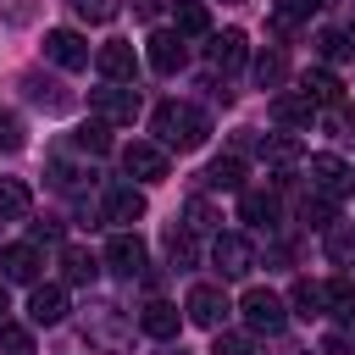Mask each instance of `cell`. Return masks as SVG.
Listing matches in <instances>:
<instances>
[{
    "label": "cell",
    "mask_w": 355,
    "mask_h": 355,
    "mask_svg": "<svg viewBox=\"0 0 355 355\" xmlns=\"http://www.w3.org/2000/svg\"><path fill=\"white\" fill-rule=\"evenodd\" d=\"M150 133H155L161 150H200L205 133H211V116L189 100H161L155 116H150Z\"/></svg>",
    "instance_id": "1"
},
{
    "label": "cell",
    "mask_w": 355,
    "mask_h": 355,
    "mask_svg": "<svg viewBox=\"0 0 355 355\" xmlns=\"http://www.w3.org/2000/svg\"><path fill=\"white\" fill-rule=\"evenodd\" d=\"M83 338H89V344H100V349H111V355H122V349L133 344V327L122 322V311H116V305H94V311L83 316Z\"/></svg>",
    "instance_id": "2"
},
{
    "label": "cell",
    "mask_w": 355,
    "mask_h": 355,
    "mask_svg": "<svg viewBox=\"0 0 355 355\" xmlns=\"http://www.w3.org/2000/svg\"><path fill=\"white\" fill-rule=\"evenodd\" d=\"M89 111H94V122L122 128V122H133V116H139V89H128V83H105V89H94V94H89Z\"/></svg>",
    "instance_id": "3"
},
{
    "label": "cell",
    "mask_w": 355,
    "mask_h": 355,
    "mask_svg": "<svg viewBox=\"0 0 355 355\" xmlns=\"http://www.w3.org/2000/svg\"><path fill=\"white\" fill-rule=\"evenodd\" d=\"M239 311H244V322H250V333H283V322H288V311H283V300L272 294V288H244V300H239Z\"/></svg>",
    "instance_id": "4"
},
{
    "label": "cell",
    "mask_w": 355,
    "mask_h": 355,
    "mask_svg": "<svg viewBox=\"0 0 355 355\" xmlns=\"http://www.w3.org/2000/svg\"><path fill=\"white\" fill-rule=\"evenodd\" d=\"M122 166H128V178H139V183H161V178L172 172V161H166V150H161L155 139H133V144L122 150Z\"/></svg>",
    "instance_id": "5"
},
{
    "label": "cell",
    "mask_w": 355,
    "mask_h": 355,
    "mask_svg": "<svg viewBox=\"0 0 355 355\" xmlns=\"http://www.w3.org/2000/svg\"><path fill=\"white\" fill-rule=\"evenodd\" d=\"M227 311H233V305H227V294H222L216 283H194V288H189V300H183V316H189L194 327H211V333L222 327V316H227Z\"/></svg>",
    "instance_id": "6"
},
{
    "label": "cell",
    "mask_w": 355,
    "mask_h": 355,
    "mask_svg": "<svg viewBox=\"0 0 355 355\" xmlns=\"http://www.w3.org/2000/svg\"><path fill=\"white\" fill-rule=\"evenodd\" d=\"M355 189V172L338 161V155H311V194L322 200H344Z\"/></svg>",
    "instance_id": "7"
},
{
    "label": "cell",
    "mask_w": 355,
    "mask_h": 355,
    "mask_svg": "<svg viewBox=\"0 0 355 355\" xmlns=\"http://www.w3.org/2000/svg\"><path fill=\"white\" fill-rule=\"evenodd\" d=\"M211 261H216L222 277H250V266H255V244H250L244 233H216Z\"/></svg>",
    "instance_id": "8"
},
{
    "label": "cell",
    "mask_w": 355,
    "mask_h": 355,
    "mask_svg": "<svg viewBox=\"0 0 355 355\" xmlns=\"http://www.w3.org/2000/svg\"><path fill=\"white\" fill-rule=\"evenodd\" d=\"M44 55H50L55 67H67V72H83V67H89V44H83V33H72V28H50V33H44Z\"/></svg>",
    "instance_id": "9"
},
{
    "label": "cell",
    "mask_w": 355,
    "mask_h": 355,
    "mask_svg": "<svg viewBox=\"0 0 355 355\" xmlns=\"http://www.w3.org/2000/svg\"><path fill=\"white\" fill-rule=\"evenodd\" d=\"M94 67H100V78H105V83H133L139 55H133V44H128V39H111V44H100V50H94Z\"/></svg>",
    "instance_id": "10"
},
{
    "label": "cell",
    "mask_w": 355,
    "mask_h": 355,
    "mask_svg": "<svg viewBox=\"0 0 355 355\" xmlns=\"http://www.w3.org/2000/svg\"><path fill=\"white\" fill-rule=\"evenodd\" d=\"M105 266L122 272V277H139V272H144V244H139V233H111V244H105Z\"/></svg>",
    "instance_id": "11"
},
{
    "label": "cell",
    "mask_w": 355,
    "mask_h": 355,
    "mask_svg": "<svg viewBox=\"0 0 355 355\" xmlns=\"http://www.w3.org/2000/svg\"><path fill=\"white\" fill-rule=\"evenodd\" d=\"M39 266H44V261H39L33 244H6V250H0V277H6V283H39Z\"/></svg>",
    "instance_id": "12"
},
{
    "label": "cell",
    "mask_w": 355,
    "mask_h": 355,
    "mask_svg": "<svg viewBox=\"0 0 355 355\" xmlns=\"http://www.w3.org/2000/svg\"><path fill=\"white\" fill-rule=\"evenodd\" d=\"M144 55H150V67H155L161 78H172V72L183 67V55H189V50H183V39H178V33H166V28H161V33H150V39H144Z\"/></svg>",
    "instance_id": "13"
},
{
    "label": "cell",
    "mask_w": 355,
    "mask_h": 355,
    "mask_svg": "<svg viewBox=\"0 0 355 355\" xmlns=\"http://www.w3.org/2000/svg\"><path fill=\"white\" fill-rule=\"evenodd\" d=\"M244 61H250V39H244L239 28H227V33L211 39V67H216V72H239Z\"/></svg>",
    "instance_id": "14"
},
{
    "label": "cell",
    "mask_w": 355,
    "mask_h": 355,
    "mask_svg": "<svg viewBox=\"0 0 355 355\" xmlns=\"http://www.w3.org/2000/svg\"><path fill=\"white\" fill-rule=\"evenodd\" d=\"M28 316H33V327H55V322L67 316V288L39 283V288H33V300H28Z\"/></svg>",
    "instance_id": "15"
},
{
    "label": "cell",
    "mask_w": 355,
    "mask_h": 355,
    "mask_svg": "<svg viewBox=\"0 0 355 355\" xmlns=\"http://www.w3.org/2000/svg\"><path fill=\"white\" fill-rule=\"evenodd\" d=\"M139 327H144L150 338H178V327H183V311H178L172 300H150V305L139 311Z\"/></svg>",
    "instance_id": "16"
},
{
    "label": "cell",
    "mask_w": 355,
    "mask_h": 355,
    "mask_svg": "<svg viewBox=\"0 0 355 355\" xmlns=\"http://www.w3.org/2000/svg\"><path fill=\"white\" fill-rule=\"evenodd\" d=\"M144 211H150V205H144V194H139V189H128V183L105 189V222H122V227H128V222H139Z\"/></svg>",
    "instance_id": "17"
},
{
    "label": "cell",
    "mask_w": 355,
    "mask_h": 355,
    "mask_svg": "<svg viewBox=\"0 0 355 355\" xmlns=\"http://www.w3.org/2000/svg\"><path fill=\"white\" fill-rule=\"evenodd\" d=\"M300 94H305L311 105H338V100H344V83H338V78H333L327 67H316V72H305Z\"/></svg>",
    "instance_id": "18"
},
{
    "label": "cell",
    "mask_w": 355,
    "mask_h": 355,
    "mask_svg": "<svg viewBox=\"0 0 355 355\" xmlns=\"http://www.w3.org/2000/svg\"><path fill=\"white\" fill-rule=\"evenodd\" d=\"M239 150H261L266 161H277V166H288V161H300V139H288V133H272V139H239Z\"/></svg>",
    "instance_id": "19"
},
{
    "label": "cell",
    "mask_w": 355,
    "mask_h": 355,
    "mask_svg": "<svg viewBox=\"0 0 355 355\" xmlns=\"http://www.w3.org/2000/svg\"><path fill=\"white\" fill-rule=\"evenodd\" d=\"M239 211H244L250 227H272V222H277V194H266V189H244V194H239Z\"/></svg>",
    "instance_id": "20"
},
{
    "label": "cell",
    "mask_w": 355,
    "mask_h": 355,
    "mask_svg": "<svg viewBox=\"0 0 355 355\" xmlns=\"http://www.w3.org/2000/svg\"><path fill=\"white\" fill-rule=\"evenodd\" d=\"M272 116H277L283 128H311L316 105H311L305 94H277V100H272Z\"/></svg>",
    "instance_id": "21"
},
{
    "label": "cell",
    "mask_w": 355,
    "mask_h": 355,
    "mask_svg": "<svg viewBox=\"0 0 355 355\" xmlns=\"http://www.w3.org/2000/svg\"><path fill=\"white\" fill-rule=\"evenodd\" d=\"M205 189H244V161H239V150H233V155H216V161L205 166Z\"/></svg>",
    "instance_id": "22"
},
{
    "label": "cell",
    "mask_w": 355,
    "mask_h": 355,
    "mask_svg": "<svg viewBox=\"0 0 355 355\" xmlns=\"http://www.w3.org/2000/svg\"><path fill=\"white\" fill-rule=\"evenodd\" d=\"M183 227H189V233H222V211H216L205 194H194V200L183 205Z\"/></svg>",
    "instance_id": "23"
},
{
    "label": "cell",
    "mask_w": 355,
    "mask_h": 355,
    "mask_svg": "<svg viewBox=\"0 0 355 355\" xmlns=\"http://www.w3.org/2000/svg\"><path fill=\"white\" fill-rule=\"evenodd\" d=\"M288 305H294V316H327V300H322V283H311V277H300L294 288H288Z\"/></svg>",
    "instance_id": "24"
},
{
    "label": "cell",
    "mask_w": 355,
    "mask_h": 355,
    "mask_svg": "<svg viewBox=\"0 0 355 355\" xmlns=\"http://www.w3.org/2000/svg\"><path fill=\"white\" fill-rule=\"evenodd\" d=\"M322 300H327V316H338V322H355V283H349V277H333V283H322Z\"/></svg>",
    "instance_id": "25"
},
{
    "label": "cell",
    "mask_w": 355,
    "mask_h": 355,
    "mask_svg": "<svg viewBox=\"0 0 355 355\" xmlns=\"http://www.w3.org/2000/svg\"><path fill=\"white\" fill-rule=\"evenodd\" d=\"M28 205H33L28 183H22V178H0V222H17V216H28Z\"/></svg>",
    "instance_id": "26"
},
{
    "label": "cell",
    "mask_w": 355,
    "mask_h": 355,
    "mask_svg": "<svg viewBox=\"0 0 355 355\" xmlns=\"http://www.w3.org/2000/svg\"><path fill=\"white\" fill-rule=\"evenodd\" d=\"M172 17H178V33H189V39L211 33V11H205V0H178Z\"/></svg>",
    "instance_id": "27"
},
{
    "label": "cell",
    "mask_w": 355,
    "mask_h": 355,
    "mask_svg": "<svg viewBox=\"0 0 355 355\" xmlns=\"http://www.w3.org/2000/svg\"><path fill=\"white\" fill-rule=\"evenodd\" d=\"M22 89H28V100H33V105H44V111H67V94H61V83H50V78L28 72V78H22Z\"/></svg>",
    "instance_id": "28"
},
{
    "label": "cell",
    "mask_w": 355,
    "mask_h": 355,
    "mask_svg": "<svg viewBox=\"0 0 355 355\" xmlns=\"http://www.w3.org/2000/svg\"><path fill=\"white\" fill-rule=\"evenodd\" d=\"M61 272H67V283H89L100 266H94V255H89L83 244H67V250H61Z\"/></svg>",
    "instance_id": "29"
},
{
    "label": "cell",
    "mask_w": 355,
    "mask_h": 355,
    "mask_svg": "<svg viewBox=\"0 0 355 355\" xmlns=\"http://www.w3.org/2000/svg\"><path fill=\"white\" fill-rule=\"evenodd\" d=\"M255 78H261V89H277V83L288 78V55H283V50H261V55H255Z\"/></svg>",
    "instance_id": "30"
},
{
    "label": "cell",
    "mask_w": 355,
    "mask_h": 355,
    "mask_svg": "<svg viewBox=\"0 0 355 355\" xmlns=\"http://www.w3.org/2000/svg\"><path fill=\"white\" fill-rule=\"evenodd\" d=\"M316 50H322V61H349V55H355V44H349V33H344V28L316 33Z\"/></svg>",
    "instance_id": "31"
},
{
    "label": "cell",
    "mask_w": 355,
    "mask_h": 355,
    "mask_svg": "<svg viewBox=\"0 0 355 355\" xmlns=\"http://www.w3.org/2000/svg\"><path fill=\"white\" fill-rule=\"evenodd\" d=\"M166 255H172V266H194V233L189 227H166Z\"/></svg>",
    "instance_id": "32"
},
{
    "label": "cell",
    "mask_w": 355,
    "mask_h": 355,
    "mask_svg": "<svg viewBox=\"0 0 355 355\" xmlns=\"http://www.w3.org/2000/svg\"><path fill=\"white\" fill-rule=\"evenodd\" d=\"M316 6H322V0H272V17H277V28H294V22H305Z\"/></svg>",
    "instance_id": "33"
},
{
    "label": "cell",
    "mask_w": 355,
    "mask_h": 355,
    "mask_svg": "<svg viewBox=\"0 0 355 355\" xmlns=\"http://www.w3.org/2000/svg\"><path fill=\"white\" fill-rule=\"evenodd\" d=\"M67 6H72V11L83 17V22H111L122 0H67Z\"/></svg>",
    "instance_id": "34"
},
{
    "label": "cell",
    "mask_w": 355,
    "mask_h": 355,
    "mask_svg": "<svg viewBox=\"0 0 355 355\" xmlns=\"http://www.w3.org/2000/svg\"><path fill=\"white\" fill-rule=\"evenodd\" d=\"M78 150H89V155H105V150H111V133H105V122H89V128H78Z\"/></svg>",
    "instance_id": "35"
},
{
    "label": "cell",
    "mask_w": 355,
    "mask_h": 355,
    "mask_svg": "<svg viewBox=\"0 0 355 355\" xmlns=\"http://www.w3.org/2000/svg\"><path fill=\"white\" fill-rule=\"evenodd\" d=\"M327 128H333L338 139H355V105H349V100H338V105H327Z\"/></svg>",
    "instance_id": "36"
},
{
    "label": "cell",
    "mask_w": 355,
    "mask_h": 355,
    "mask_svg": "<svg viewBox=\"0 0 355 355\" xmlns=\"http://www.w3.org/2000/svg\"><path fill=\"white\" fill-rule=\"evenodd\" d=\"M327 255H333V261H349V255H355V233H349V227H327Z\"/></svg>",
    "instance_id": "37"
},
{
    "label": "cell",
    "mask_w": 355,
    "mask_h": 355,
    "mask_svg": "<svg viewBox=\"0 0 355 355\" xmlns=\"http://www.w3.org/2000/svg\"><path fill=\"white\" fill-rule=\"evenodd\" d=\"M211 355H255V349H250V338H244V333H222V327H216Z\"/></svg>",
    "instance_id": "38"
},
{
    "label": "cell",
    "mask_w": 355,
    "mask_h": 355,
    "mask_svg": "<svg viewBox=\"0 0 355 355\" xmlns=\"http://www.w3.org/2000/svg\"><path fill=\"white\" fill-rule=\"evenodd\" d=\"M305 222L327 233V227H333V200H322V194H316V200H305Z\"/></svg>",
    "instance_id": "39"
},
{
    "label": "cell",
    "mask_w": 355,
    "mask_h": 355,
    "mask_svg": "<svg viewBox=\"0 0 355 355\" xmlns=\"http://www.w3.org/2000/svg\"><path fill=\"white\" fill-rule=\"evenodd\" d=\"M0 349H6V355H28V327L0 322Z\"/></svg>",
    "instance_id": "40"
},
{
    "label": "cell",
    "mask_w": 355,
    "mask_h": 355,
    "mask_svg": "<svg viewBox=\"0 0 355 355\" xmlns=\"http://www.w3.org/2000/svg\"><path fill=\"white\" fill-rule=\"evenodd\" d=\"M28 139H22V122L11 116V111H0V150H22Z\"/></svg>",
    "instance_id": "41"
},
{
    "label": "cell",
    "mask_w": 355,
    "mask_h": 355,
    "mask_svg": "<svg viewBox=\"0 0 355 355\" xmlns=\"http://www.w3.org/2000/svg\"><path fill=\"white\" fill-rule=\"evenodd\" d=\"M55 239H61L55 222H33V244H55Z\"/></svg>",
    "instance_id": "42"
},
{
    "label": "cell",
    "mask_w": 355,
    "mask_h": 355,
    "mask_svg": "<svg viewBox=\"0 0 355 355\" xmlns=\"http://www.w3.org/2000/svg\"><path fill=\"white\" fill-rule=\"evenodd\" d=\"M133 11H139V17H144V22H155V17H161V11H166V0H139V6H133Z\"/></svg>",
    "instance_id": "43"
},
{
    "label": "cell",
    "mask_w": 355,
    "mask_h": 355,
    "mask_svg": "<svg viewBox=\"0 0 355 355\" xmlns=\"http://www.w3.org/2000/svg\"><path fill=\"white\" fill-rule=\"evenodd\" d=\"M6 305H11V300H6V277H0V322H6Z\"/></svg>",
    "instance_id": "44"
},
{
    "label": "cell",
    "mask_w": 355,
    "mask_h": 355,
    "mask_svg": "<svg viewBox=\"0 0 355 355\" xmlns=\"http://www.w3.org/2000/svg\"><path fill=\"white\" fill-rule=\"evenodd\" d=\"M344 17H349V33H355V0H349V11H344Z\"/></svg>",
    "instance_id": "45"
},
{
    "label": "cell",
    "mask_w": 355,
    "mask_h": 355,
    "mask_svg": "<svg viewBox=\"0 0 355 355\" xmlns=\"http://www.w3.org/2000/svg\"><path fill=\"white\" fill-rule=\"evenodd\" d=\"M178 355H183V349H178Z\"/></svg>",
    "instance_id": "46"
}]
</instances>
